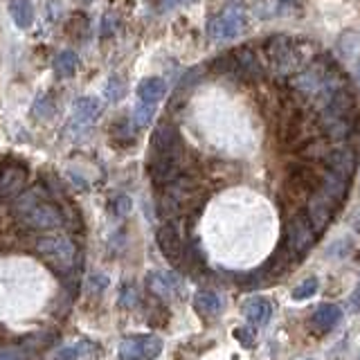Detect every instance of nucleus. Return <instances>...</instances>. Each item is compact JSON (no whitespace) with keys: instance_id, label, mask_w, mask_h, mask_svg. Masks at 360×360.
I'll use <instances>...</instances> for the list:
<instances>
[{"instance_id":"obj_1","label":"nucleus","mask_w":360,"mask_h":360,"mask_svg":"<svg viewBox=\"0 0 360 360\" xmlns=\"http://www.w3.org/2000/svg\"><path fill=\"white\" fill-rule=\"evenodd\" d=\"M14 212L34 230H54L63 223V214L50 200L41 198L39 191H30L18 198L14 202Z\"/></svg>"},{"instance_id":"obj_2","label":"nucleus","mask_w":360,"mask_h":360,"mask_svg":"<svg viewBox=\"0 0 360 360\" xmlns=\"http://www.w3.org/2000/svg\"><path fill=\"white\" fill-rule=\"evenodd\" d=\"M313 243H315V232L311 228L307 214H295L286 225V234H284V241H281V248H284L292 259H300L302 255H307L311 250Z\"/></svg>"},{"instance_id":"obj_3","label":"nucleus","mask_w":360,"mask_h":360,"mask_svg":"<svg viewBox=\"0 0 360 360\" xmlns=\"http://www.w3.org/2000/svg\"><path fill=\"white\" fill-rule=\"evenodd\" d=\"M245 25V14L243 9L232 3L225 7L221 14L212 16V20L207 22V34L210 39L214 41H225V39H234L236 34H239Z\"/></svg>"},{"instance_id":"obj_4","label":"nucleus","mask_w":360,"mask_h":360,"mask_svg":"<svg viewBox=\"0 0 360 360\" xmlns=\"http://www.w3.org/2000/svg\"><path fill=\"white\" fill-rule=\"evenodd\" d=\"M162 354V340L158 335L124 338L117 349L120 360H155Z\"/></svg>"},{"instance_id":"obj_5","label":"nucleus","mask_w":360,"mask_h":360,"mask_svg":"<svg viewBox=\"0 0 360 360\" xmlns=\"http://www.w3.org/2000/svg\"><path fill=\"white\" fill-rule=\"evenodd\" d=\"M338 205H340V202H335L333 198L324 196L322 191H315V194L311 196L307 219H309V223H311V228H313L315 234H318V232H324L326 228H329L331 221H333V214H335Z\"/></svg>"},{"instance_id":"obj_6","label":"nucleus","mask_w":360,"mask_h":360,"mask_svg":"<svg viewBox=\"0 0 360 360\" xmlns=\"http://www.w3.org/2000/svg\"><path fill=\"white\" fill-rule=\"evenodd\" d=\"M39 252L48 259L50 264H56L61 268H68L75 262V243L65 236H50V239L39 241Z\"/></svg>"},{"instance_id":"obj_7","label":"nucleus","mask_w":360,"mask_h":360,"mask_svg":"<svg viewBox=\"0 0 360 360\" xmlns=\"http://www.w3.org/2000/svg\"><path fill=\"white\" fill-rule=\"evenodd\" d=\"M151 149L155 155H178L183 149V140H180V133L174 124H158L153 135H151Z\"/></svg>"},{"instance_id":"obj_8","label":"nucleus","mask_w":360,"mask_h":360,"mask_svg":"<svg viewBox=\"0 0 360 360\" xmlns=\"http://www.w3.org/2000/svg\"><path fill=\"white\" fill-rule=\"evenodd\" d=\"M232 56H234V77L245 79V82H257V79L264 77V68L250 48H245V45L243 48H236Z\"/></svg>"},{"instance_id":"obj_9","label":"nucleus","mask_w":360,"mask_h":360,"mask_svg":"<svg viewBox=\"0 0 360 360\" xmlns=\"http://www.w3.org/2000/svg\"><path fill=\"white\" fill-rule=\"evenodd\" d=\"M326 165H329L331 174L349 183L352 176L356 174V153L349 146H338V149H331L329 155H326Z\"/></svg>"},{"instance_id":"obj_10","label":"nucleus","mask_w":360,"mask_h":360,"mask_svg":"<svg viewBox=\"0 0 360 360\" xmlns=\"http://www.w3.org/2000/svg\"><path fill=\"white\" fill-rule=\"evenodd\" d=\"M356 124L358 120L352 117H338V115H329V112H322L320 117V127L326 133V138L333 142H345L356 133Z\"/></svg>"},{"instance_id":"obj_11","label":"nucleus","mask_w":360,"mask_h":360,"mask_svg":"<svg viewBox=\"0 0 360 360\" xmlns=\"http://www.w3.org/2000/svg\"><path fill=\"white\" fill-rule=\"evenodd\" d=\"M155 239H158V245H160V252H162L172 264H178L180 259H183L185 248H183V241H180L178 230L174 228L172 223L162 225V228L158 230Z\"/></svg>"},{"instance_id":"obj_12","label":"nucleus","mask_w":360,"mask_h":360,"mask_svg":"<svg viewBox=\"0 0 360 360\" xmlns=\"http://www.w3.org/2000/svg\"><path fill=\"white\" fill-rule=\"evenodd\" d=\"M149 174L155 185L167 187L169 183L180 176V165H178V155H155V160L149 165Z\"/></svg>"},{"instance_id":"obj_13","label":"nucleus","mask_w":360,"mask_h":360,"mask_svg":"<svg viewBox=\"0 0 360 360\" xmlns=\"http://www.w3.org/2000/svg\"><path fill=\"white\" fill-rule=\"evenodd\" d=\"M146 286H149V290L158 297H174L176 292L183 288V281L174 273H160V270H158V273H149Z\"/></svg>"},{"instance_id":"obj_14","label":"nucleus","mask_w":360,"mask_h":360,"mask_svg":"<svg viewBox=\"0 0 360 360\" xmlns=\"http://www.w3.org/2000/svg\"><path fill=\"white\" fill-rule=\"evenodd\" d=\"M101 112V106L95 97H79L72 106V124L79 129L90 127Z\"/></svg>"},{"instance_id":"obj_15","label":"nucleus","mask_w":360,"mask_h":360,"mask_svg":"<svg viewBox=\"0 0 360 360\" xmlns=\"http://www.w3.org/2000/svg\"><path fill=\"white\" fill-rule=\"evenodd\" d=\"M245 320L250 322L252 326H262L270 320V315H273V304L264 297H248L241 307Z\"/></svg>"},{"instance_id":"obj_16","label":"nucleus","mask_w":360,"mask_h":360,"mask_svg":"<svg viewBox=\"0 0 360 360\" xmlns=\"http://www.w3.org/2000/svg\"><path fill=\"white\" fill-rule=\"evenodd\" d=\"M165 95H167V84L160 77H146L138 86V97H140L142 104L155 106Z\"/></svg>"},{"instance_id":"obj_17","label":"nucleus","mask_w":360,"mask_h":360,"mask_svg":"<svg viewBox=\"0 0 360 360\" xmlns=\"http://www.w3.org/2000/svg\"><path fill=\"white\" fill-rule=\"evenodd\" d=\"M7 11L18 30H30L34 25V5L30 0H9Z\"/></svg>"},{"instance_id":"obj_18","label":"nucleus","mask_w":360,"mask_h":360,"mask_svg":"<svg viewBox=\"0 0 360 360\" xmlns=\"http://www.w3.org/2000/svg\"><path fill=\"white\" fill-rule=\"evenodd\" d=\"M25 185V169L20 167H7L3 176H0V196L11 198Z\"/></svg>"},{"instance_id":"obj_19","label":"nucleus","mask_w":360,"mask_h":360,"mask_svg":"<svg viewBox=\"0 0 360 360\" xmlns=\"http://www.w3.org/2000/svg\"><path fill=\"white\" fill-rule=\"evenodd\" d=\"M194 309L200 315H207V318H214L219 315L223 309V300L219 297V292L214 290H198L194 295Z\"/></svg>"},{"instance_id":"obj_20","label":"nucleus","mask_w":360,"mask_h":360,"mask_svg":"<svg viewBox=\"0 0 360 360\" xmlns=\"http://www.w3.org/2000/svg\"><path fill=\"white\" fill-rule=\"evenodd\" d=\"M340 318H342V311H340V307H335V304H320L313 313L315 326H320L324 331H331L333 326L340 322Z\"/></svg>"},{"instance_id":"obj_21","label":"nucleus","mask_w":360,"mask_h":360,"mask_svg":"<svg viewBox=\"0 0 360 360\" xmlns=\"http://www.w3.org/2000/svg\"><path fill=\"white\" fill-rule=\"evenodd\" d=\"M77 65H79V56L72 50H63L54 59V70L59 77H72L77 72Z\"/></svg>"},{"instance_id":"obj_22","label":"nucleus","mask_w":360,"mask_h":360,"mask_svg":"<svg viewBox=\"0 0 360 360\" xmlns=\"http://www.w3.org/2000/svg\"><path fill=\"white\" fill-rule=\"evenodd\" d=\"M318 288H320L318 277H309V279H304L302 284H297L295 288H292L290 297L295 300V302L309 300V297H313V295H315V292H318Z\"/></svg>"},{"instance_id":"obj_23","label":"nucleus","mask_w":360,"mask_h":360,"mask_svg":"<svg viewBox=\"0 0 360 360\" xmlns=\"http://www.w3.org/2000/svg\"><path fill=\"white\" fill-rule=\"evenodd\" d=\"M153 112H155V106L142 104V101H140V104L135 106V112H133V124H135V129H140V127H146V124L151 122Z\"/></svg>"},{"instance_id":"obj_24","label":"nucleus","mask_w":360,"mask_h":360,"mask_svg":"<svg viewBox=\"0 0 360 360\" xmlns=\"http://www.w3.org/2000/svg\"><path fill=\"white\" fill-rule=\"evenodd\" d=\"M124 90H127V84L120 77H110L106 84V99L108 101H120L124 97Z\"/></svg>"},{"instance_id":"obj_25","label":"nucleus","mask_w":360,"mask_h":360,"mask_svg":"<svg viewBox=\"0 0 360 360\" xmlns=\"http://www.w3.org/2000/svg\"><path fill=\"white\" fill-rule=\"evenodd\" d=\"M52 112H54L52 97H48V95L39 97L37 104H34V115H37L39 120H48V117H52Z\"/></svg>"},{"instance_id":"obj_26","label":"nucleus","mask_w":360,"mask_h":360,"mask_svg":"<svg viewBox=\"0 0 360 360\" xmlns=\"http://www.w3.org/2000/svg\"><path fill=\"white\" fill-rule=\"evenodd\" d=\"M115 16L112 14H106L104 18H101V39H110L112 34H115Z\"/></svg>"},{"instance_id":"obj_27","label":"nucleus","mask_w":360,"mask_h":360,"mask_svg":"<svg viewBox=\"0 0 360 360\" xmlns=\"http://www.w3.org/2000/svg\"><path fill=\"white\" fill-rule=\"evenodd\" d=\"M234 338L243 347H252L255 345V331L252 329H245V326H241V329H234Z\"/></svg>"},{"instance_id":"obj_28","label":"nucleus","mask_w":360,"mask_h":360,"mask_svg":"<svg viewBox=\"0 0 360 360\" xmlns=\"http://www.w3.org/2000/svg\"><path fill=\"white\" fill-rule=\"evenodd\" d=\"M84 345H75V347H65L63 349V352L59 354V356H56V360H77L79 356H82V352H84V349H82Z\"/></svg>"},{"instance_id":"obj_29","label":"nucleus","mask_w":360,"mask_h":360,"mask_svg":"<svg viewBox=\"0 0 360 360\" xmlns=\"http://www.w3.org/2000/svg\"><path fill=\"white\" fill-rule=\"evenodd\" d=\"M0 360H25V354H22L20 349L7 347V349H0Z\"/></svg>"},{"instance_id":"obj_30","label":"nucleus","mask_w":360,"mask_h":360,"mask_svg":"<svg viewBox=\"0 0 360 360\" xmlns=\"http://www.w3.org/2000/svg\"><path fill=\"white\" fill-rule=\"evenodd\" d=\"M112 207H115V214H117V217H124V214H127V212L131 210V200H129L127 196H117V198H115V205H112Z\"/></svg>"},{"instance_id":"obj_31","label":"nucleus","mask_w":360,"mask_h":360,"mask_svg":"<svg viewBox=\"0 0 360 360\" xmlns=\"http://www.w3.org/2000/svg\"><path fill=\"white\" fill-rule=\"evenodd\" d=\"M135 297H138V295L133 292V288L131 286H124V292L120 295V304H122V307H133Z\"/></svg>"},{"instance_id":"obj_32","label":"nucleus","mask_w":360,"mask_h":360,"mask_svg":"<svg viewBox=\"0 0 360 360\" xmlns=\"http://www.w3.org/2000/svg\"><path fill=\"white\" fill-rule=\"evenodd\" d=\"M151 3L155 5L158 11H169V9H174L178 5V0H151Z\"/></svg>"},{"instance_id":"obj_33","label":"nucleus","mask_w":360,"mask_h":360,"mask_svg":"<svg viewBox=\"0 0 360 360\" xmlns=\"http://www.w3.org/2000/svg\"><path fill=\"white\" fill-rule=\"evenodd\" d=\"M352 309H360V284L356 286V292H354V297H352Z\"/></svg>"},{"instance_id":"obj_34","label":"nucleus","mask_w":360,"mask_h":360,"mask_svg":"<svg viewBox=\"0 0 360 360\" xmlns=\"http://www.w3.org/2000/svg\"><path fill=\"white\" fill-rule=\"evenodd\" d=\"M352 225H354V228L360 232V210H358V212L354 214V217H352Z\"/></svg>"},{"instance_id":"obj_35","label":"nucleus","mask_w":360,"mask_h":360,"mask_svg":"<svg viewBox=\"0 0 360 360\" xmlns=\"http://www.w3.org/2000/svg\"><path fill=\"white\" fill-rule=\"evenodd\" d=\"M281 3H292V0H281Z\"/></svg>"},{"instance_id":"obj_36","label":"nucleus","mask_w":360,"mask_h":360,"mask_svg":"<svg viewBox=\"0 0 360 360\" xmlns=\"http://www.w3.org/2000/svg\"><path fill=\"white\" fill-rule=\"evenodd\" d=\"M84 3H93V0H84Z\"/></svg>"},{"instance_id":"obj_37","label":"nucleus","mask_w":360,"mask_h":360,"mask_svg":"<svg viewBox=\"0 0 360 360\" xmlns=\"http://www.w3.org/2000/svg\"><path fill=\"white\" fill-rule=\"evenodd\" d=\"M358 75H360V63H358Z\"/></svg>"},{"instance_id":"obj_38","label":"nucleus","mask_w":360,"mask_h":360,"mask_svg":"<svg viewBox=\"0 0 360 360\" xmlns=\"http://www.w3.org/2000/svg\"><path fill=\"white\" fill-rule=\"evenodd\" d=\"M304 360H315V358H304Z\"/></svg>"}]
</instances>
